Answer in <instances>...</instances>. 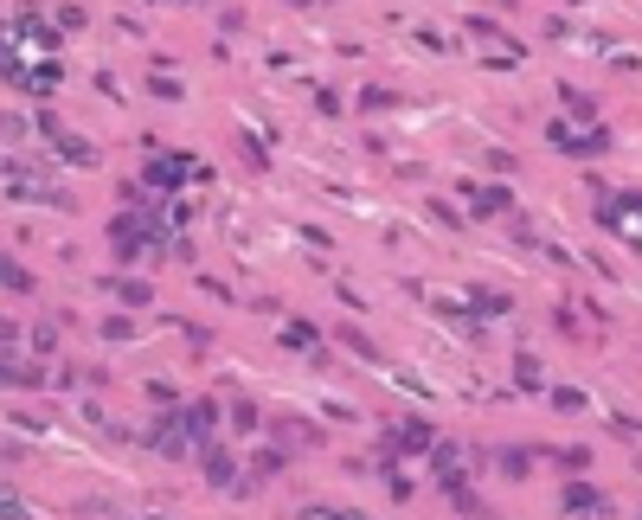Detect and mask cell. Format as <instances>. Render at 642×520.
<instances>
[{
  "label": "cell",
  "instance_id": "obj_4",
  "mask_svg": "<svg viewBox=\"0 0 642 520\" xmlns=\"http://www.w3.org/2000/svg\"><path fill=\"white\" fill-rule=\"evenodd\" d=\"M598 219H610L623 238H636V232H642V219H636V200H610V206H598Z\"/></svg>",
  "mask_w": 642,
  "mask_h": 520
},
{
  "label": "cell",
  "instance_id": "obj_1",
  "mask_svg": "<svg viewBox=\"0 0 642 520\" xmlns=\"http://www.w3.org/2000/svg\"><path fill=\"white\" fill-rule=\"evenodd\" d=\"M553 142L572 148V155H604L610 135H604V129H585V135H578V129H565V122H553Z\"/></svg>",
  "mask_w": 642,
  "mask_h": 520
},
{
  "label": "cell",
  "instance_id": "obj_5",
  "mask_svg": "<svg viewBox=\"0 0 642 520\" xmlns=\"http://www.w3.org/2000/svg\"><path fill=\"white\" fill-rule=\"evenodd\" d=\"M565 508H604V495H598V488H585V482H578V488H565Z\"/></svg>",
  "mask_w": 642,
  "mask_h": 520
},
{
  "label": "cell",
  "instance_id": "obj_3",
  "mask_svg": "<svg viewBox=\"0 0 642 520\" xmlns=\"http://www.w3.org/2000/svg\"><path fill=\"white\" fill-rule=\"evenodd\" d=\"M39 129H45V135H52V142H58V155H65V161H78V167H84V161H97V155H90V142H78V135H65V129H58L52 116H39Z\"/></svg>",
  "mask_w": 642,
  "mask_h": 520
},
{
  "label": "cell",
  "instance_id": "obj_9",
  "mask_svg": "<svg viewBox=\"0 0 642 520\" xmlns=\"http://www.w3.org/2000/svg\"><path fill=\"white\" fill-rule=\"evenodd\" d=\"M0 514H26V508H20V495H7V488H0Z\"/></svg>",
  "mask_w": 642,
  "mask_h": 520
},
{
  "label": "cell",
  "instance_id": "obj_7",
  "mask_svg": "<svg viewBox=\"0 0 642 520\" xmlns=\"http://www.w3.org/2000/svg\"><path fill=\"white\" fill-rule=\"evenodd\" d=\"M283 341H289V347H315V328H302V321H289V328H283Z\"/></svg>",
  "mask_w": 642,
  "mask_h": 520
},
{
  "label": "cell",
  "instance_id": "obj_6",
  "mask_svg": "<svg viewBox=\"0 0 642 520\" xmlns=\"http://www.w3.org/2000/svg\"><path fill=\"white\" fill-rule=\"evenodd\" d=\"M392 443H399V450H424V443H431V431H424V424H411V431H399Z\"/></svg>",
  "mask_w": 642,
  "mask_h": 520
},
{
  "label": "cell",
  "instance_id": "obj_8",
  "mask_svg": "<svg viewBox=\"0 0 642 520\" xmlns=\"http://www.w3.org/2000/svg\"><path fill=\"white\" fill-rule=\"evenodd\" d=\"M206 476L225 488V482H232V463H225V456H206Z\"/></svg>",
  "mask_w": 642,
  "mask_h": 520
},
{
  "label": "cell",
  "instance_id": "obj_2",
  "mask_svg": "<svg viewBox=\"0 0 642 520\" xmlns=\"http://www.w3.org/2000/svg\"><path fill=\"white\" fill-rule=\"evenodd\" d=\"M187 174H193V161H187V155H167V161H148V174H142V180H148V187H180Z\"/></svg>",
  "mask_w": 642,
  "mask_h": 520
}]
</instances>
